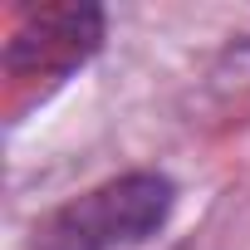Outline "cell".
Segmentation results:
<instances>
[{"mask_svg":"<svg viewBox=\"0 0 250 250\" xmlns=\"http://www.w3.org/2000/svg\"><path fill=\"white\" fill-rule=\"evenodd\" d=\"M172 201L177 191L162 172L108 177L35 221L30 250H143L167 226Z\"/></svg>","mask_w":250,"mask_h":250,"instance_id":"cell-1","label":"cell"},{"mask_svg":"<svg viewBox=\"0 0 250 250\" xmlns=\"http://www.w3.org/2000/svg\"><path fill=\"white\" fill-rule=\"evenodd\" d=\"M103 40V10L93 5H44L30 10L25 25L15 30L10 49H5V69L10 74H69L74 64H83Z\"/></svg>","mask_w":250,"mask_h":250,"instance_id":"cell-2","label":"cell"}]
</instances>
